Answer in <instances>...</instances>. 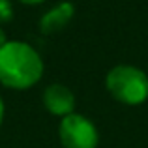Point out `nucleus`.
<instances>
[{
	"label": "nucleus",
	"instance_id": "5",
	"mask_svg": "<svg viewBox=\"0 0 148 148\" xmlns=\"http://www.w3.org/2000/svg\"><path fill=\"white\" fill-rule=\"evenodd\" d=\"M75 15V8L71 2H60L54 8H51L47 13L40 19V30L43 34H54L60 32L64 26H68V23Z\"/></svg>",
	"mask_w": 148,
	"mask_h": 148
},
{
	"label": "nucleus",
	"instance_id": "2",
	"mask_svg": "<svg viewBox=\"0 0 148 148\" xmlns=\"http://www.w3.org/2000/svg\"><path fill=\"white\" fill-rule=\"evenodd\" d=\"M109 94L124 105H141L148 98V75L137 66L120 64L107 73Z\"/></svg>",
	"mask_w": 148,
	"mask_h": 148
},
{
	"label": "nucleus",
	"instance_id": "7",
	"mask_svg": "<svg viewBox=\"0 0 148 148\" xmlns=\"http://www.w3.org/2000/svg\"><path fill=\"white\" fill-rule=\"evenodd\" d=\"M21 4H26V6H36V4H41L43 0H19Z\"/></svg>",
	"mask_w": 148,
	"mask_h": 148
},
{
	"label": "nucleus",
	"instance_id": "6",
	"mask_svg": "<svg viewBox=\"0 0 148 148\" xmlns=\"http://www.w3.org/2000/svg\"><path fill=\"white\" fill-rule=\"evenodd\" d=\"M13 19V6L10 0H0V23H10Z\"/></svg>",
	"mask_w": 148,
	"mask_h": 148
},
{
	"label": "nucleus",
	"instance_id": "8",
	"mask_svg": "<svg viewBox=\"0 0 148 148\" xmlns=\"http://www.w3.org/2000/svg\"><path fill=\"white\" fill-rule=\"evenodd\" d=\"M6 43H8V38H6V34H4V30L0 28V49H2Z\"/></svg>",
	"mask_w": 148,
	"mask_h": 148
},
{
	"label": "nucleus",
	"instance_id": "1",
	"mask_svg": "<svg viewBox=\"0 0 148 148\" xmlns=\"http://www.w3.org/2000/svg\"><path fill=\"white\" fill-rule=\"evenodd\" d=\"M43 75L40 53L25 41H8L0 49V83L8 88L26 90Z\"/></svg>",
	"mask_w": 148,
	"mask_h": 148
},
{
	"label": "nucleus",
	"instance_id": "4",
	"mask_svg": "<svg viewBox=\"0 0 148 148\" xmlns=\"http://www.w3.org/2000/svg\"><path fill=\"white\" fill-rule=\"evenodd\" d=\"M43 105L54 116H68L75 109V96L64 84H51L43 92Z\"/></svg>",
	"mask_w": 148,
	"mask_h": 148
},
{
	"label": "nucleus",
	"instance_id": "3",
	"mask_svg": "<svg viewBox=\"0 0 148 148\" xmlns=\"http://www.w3.org/2000/svg\"><path fill=\"white\" fill-rule=\"evenodd\" d=\"M58 135L64 148H98L99 133L98 127L83 114L64 116L58 126Z\"/></svg>",
	"mask_w": 148,
	"mask_h": 148
},
{
	"label": "nucleus",
	"instance_id": "9",
	"mask_svg": "<svg viewBox=\"0 0 148 148\" xmlns=\"http://www.w3.org/2000/svg\"><path fill=\"white\" fill-rule=\"evenodd\" d=\"M2 118H4V101L0 98V124H2Z\"/></svg>",
	"mask_w": 148,
	"mask_h": 148
}]
</instances>
